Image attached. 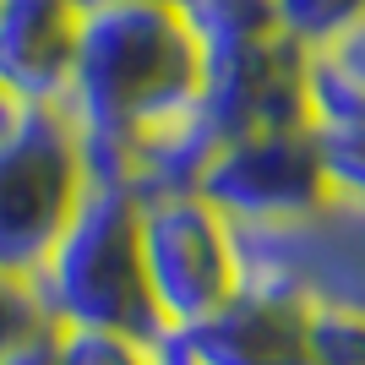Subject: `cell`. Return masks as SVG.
<instances>
[{
    "label": "cell",
    "instance_id": "cell-10",
    "mask_svg": "<svg viewBox=\"0 0 365 365\" xmlns=\"http://www.w3.org/2000/svg\"><path fill=\"white\" fill-rule=\"evenodd\" d=\"M305 115L311 131L365 120V11L327 44L305 49Z\"/></svg>",
    "mask_w": 365,
    "mask_h": 365
},
{
    "label": "cell",
    "instance_id": "cell-11",
    "mask_svg": "<svg viewBox=\"0 0 365 365\" xmlns=\"http://www.w3.org/2000/svg\"><path fill=\"white\" fill-rule=\"evenodd\" d=\"M175 6H180L202 55H218V49H235V44L278 33L273 0H175Z\"/></svg>",
    "mask_w": 365,
    "mask_h": 365
},
{
    "label": "cell",
    "instance_id": "cell-6",
    "mask_svg": "<svg viewBox=\"0 0 365 365\" xmlns=\"http://www.w3.org/2000/svg\"><path fill=\"white\" fill-rule=\"evenodd\" d=\"M202 197L213 202L229 224H278L300 218L317 202H327V169L311 125L284 131H245L224 137L213 164L202 169Z\"/></svg>",
    "mask_w": 365,
    "mask_h": 365
},
{
    "label": "cell",
    "instance_id": "cell-18",
    "mask_svg": "<svg viewBox=\"0 0 365 365\" xmlns=\"http://www.w3.org/2000/svg\"><path fill=\"white\" fill-rule=\"evenodd\" d=\"M148 365H207L197 349V338H191V327H153L148 333Z\"/></svg>",
    "mask_w": 365,
    "mask_h": 365
},
{
    "label": "cell",
    "instance_id": "cell-1",
    "mask_svg": "<svg viewBox=\"0 0 365 365\" xmlns=\"http://www.w3.org/2000/svg\"><path fill=\"white\" fill-rule=\"evenodd\" d=\"M197 76L202 49L175 0H82L61 98L82 169L93 180H120L125 142L164 109L197 98Z\"/></svg>",
    "mask_w": 365,
    "mask_h": 365
},
{
    "label": "cell",
    "instance_id": "cell-5",
    "mask_svg": "<svg viewBox=\"0 0 365 365\" xmlns=\"http://www.w3.org/2000/svg\"><path fill=\"white\" fill-rule=\"evenodd\" d=\"M142 278H148L153 317L169 327L213 317L240 289V245L235 224L202 191L142 197Z\"/></svg>",
    "mask_w": 365,
    "mask_h": 365
},
{
    "label": "cell",
    "instance_id": "cell-14",
    "mask_svg": "<svg viewBox=\"0 0 365 365\" xmlns=\"http://www.w3.org/2000/svg\"><path fill=\"white\" fill-rule=\"evenodd\" d=\"M273 11H278V28L289 33L294 44L317 49V44H327L344 22H354V16L365 11V0H273Z\"/></svg>",
    "mask_w": 365,
    "mask_h": 365
},
{
    "label": "cell",
    "instance_id": "cell-2",
    "mask_svg": "<svg viewBox=\"0 0 365 365\" xmlns=\"http://www.w3.org/2000/svg\"><path fill=\"white\" fill-rule=\"evenodd\" d=\"M142 197L120 180H82L61 235L28 278L33 300L55 327H120L142 333L164 322L153 317L148 278H142Z\"/></svg>",
    "mask_w": 365,
    "mask_h": 365
},
{
    "label": "cell",
    "instance_id": "cell-13",
    "mask_svg": "<svg viewBox=\"0 0 365 365\" xmlns=\"http://www.w3.org/2000/svg\"><path fill=\"white\" fill-rule=\"evenodd\" d=\"M61 365H148V338L120 327H55Z\"/></svg>",
    "mask_w": 365,
    "mask_h": 365
},
{
    "label": "cell",
    "instance_id": "cell-17",
    "mask_svg": "<svg viewBox=\"0 0 365 365\" xmlns=\"http://www.w3.org/2000/svg\"><path fill=\"white\" fill-rule=\"evenodd\" d=\"M0 365H61V349H55V322H38L28 333H16L6 349H0Z\"/></svg>",
    "mask_w": 365,
    "mask_h": 365
},
{
    "label": "cell",
    "instance_id": "cell-4",
    "mask_svg": "<svg viewBox=\"0 0 365 365\" xmlns=\"http://www.w3.org/2000/svg\"><path fill=\"white\" fill-rule=\"evenodd\" d=\"M240 284L294 300L349 305L365 317V197H327L300 218L235 224Z\"/></svg>",
    "mask_w": 365,
    "mask_h": 365
},
{
    "label": "cell",
    "instance_id": "cell-8",
    "mask_svg": "<svg viewBox=\"0 0 365 365\" xmlns=\"http://www.w3.org/2000/svg\"><path fill=\"white\" fill-rule=\"evenodd\" d=\"M82 0H0V93L11 104H61L76 55Z\"/></svg>",
    "mask_w": 365,
    "mask_h": 365
},
{
    "label": "cell",
    "instance_id": "cell-3",
    "mask_svg": "<svg viewBox=\"0 0 365 365\" xmlns=\"http://www.w3.org/2000/svg\"><path fill=\"white\" fill-rule=\"evenodd\" d=\"M88 180L61 104H16L0 125V273L33 278Z\"/></svg>",
    "mask_w": 365,
    "mask_h": 365
},
{
    "label": "cell",
    "instance_id": "cell-19",
    "mask_svg": "<svg viewBox=\"0 0 365 365\" xmlns=\"http://www.w3.org/2000/svg\"><path fill=\"white\" fill-rule=\"evenodd\" d=\"M11 109H16V104L6 98V93H0V125H6V115H11Z\"/></svg>",
    "mask_w": 365,
    "mask_h": 365
},
{
    "label": "cell",
    "instance_id": "cell-16",
    "mask_svg": "<svg viewBox=\"0 0 365 365\" xmlns=\"http://www.w3.org/2000/svg\"><path fill=\"white\" fill-rule=\"evenodd\" d=\"M38 322H44V311H38V300H33V284L28 278H6L0 273V349H6L16 333L38 327Z\"/></svg>",
    "mask_w": 365,
    "mask_h": 365
},
{
    "label": "cell",
    "instance_id": "cell-12",
    "mask_svg": "<svg viewBox=\"0 0 365 365\" xmlns=\"http://www.w3.org/2000/svg\"><path fill=\"white\" fill-rule=\"evenodd\" d=\"M305 365H365V317L360 311L305 300Z\"/></svg>",
    "mask_w": 365,
    "mask_h": 365
},
{
    "label": "cell",
    "instance_id": "cell-7",
    "mask_svg": "<svg viewBox=\"0 0 365 365\" xmlns=\"http://www.w3.org/2000/svg\"><path fill=\"white\" fill-rule=\"evenodd\" d=\"M197 104L207 109L218 137L311 125V115H305V44H294L278 28L267 38L202 55Z\"/></svg>",
    "mask_w": 365,
    "mask_h": 365
},
{
    "label": "cell",
    "instance_id": "cell-9",
    "mask_svg": "<svg viewBox=\"0 0 365 365\" xmlns=\"http://www.w3.org/2000/svg\"><path fill=\"white\" fill-rule=\"evenodd\" d=\"M191 338L207 365H305V300L240 284Z\"/></svg>",
    "mask_w": 365,
    "mask_h": 365
},
{
    "label": "cell",
    "instance_id": "cell-15",
    "mask_svg": "<svg viewBox=\"0 0 365 365\" xmlns=\"http://www.w3.org/2000/svg\"><path fill=\"white\" fill-rule=\"evenodd\" d=\"M317 148H322V169H327V191L365 197V120L317 131Z\"/></svg>",
    "mask_w": 365,
    "mask_h": 365
}]
</instances>
